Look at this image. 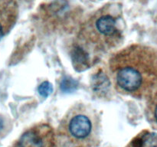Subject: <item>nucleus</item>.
<instances>
[{
	"instance_id": "1",
	"label": "nucleus",
	"mask_w": 157,
	"mask_h": 147,
	"mask_svg": "<svg viewBox=\"0 0 157 147\" xmlns=\"http://www.w3.org/2000/svg\"><path fill=\"white\" fill-rule=\"evenodd\" d=\"M121 12L114 5L105 6L81 26L71 54L72 64L78 71L88 69L100 57L121 44L124 30Z\"/></svg>"
},
{
	"instance_id": "10",
	"label": "nucleus",
	"mask_w": 157,
	"mask_h": 147,
	"mask_svg": "<svg viewBox=\"0 0 157 147\" xmlns=\"http://www.w3.org/2000/svg\"><path fill=\"white\" fill-rule=\"evenodd\" d=\"M8 130H9V127H8L6 119L0 115V139L7 133Z\"/></svg>"
},
{
	"instance_id": "6",
	"label": "nucleus",
	"mask_w": 157,
	"mask_h": 147,
	"mask_svg": "<svg viewBox=\"0 0 157 147\" xmlns=\"http://www.w3.org/2000/svg\"><path fill=\"white\" fill-rule=\"evenodd\" d=\"M126 147H157V133L143 130L134 136Z\"/></svg>"
},
{
	"instance_id": "9",
	"label": "nucleus",
	"mask_w": 157,
	"mask_h": 147,
	"mask_svg": "<svg viewBox=\"0 0 157 147\" xmlns=\"http://www.w3.org/2000/svg\"><path fill=\"white\" fill-rule=\"evenodd\" d=\"M148 110L151 113V117L153 118L155 123H157V102L155 101H151L149 104Z\"/></svg>"
},
{
	"instance_id": "3",
	"label": "nucleus",
	"mask_w": 157,
	"mask_h": 147,
	"mask_svg": "<svg viewBox=\"0 0 157 147\" xmlns=\"http://www.w3.org/2000/svg\"><path fill=\"white\" fill-rule=\"evenodd\" d=\"M101 134V116L82 103L68 109L56 131L58 147H98Z\"/></svg>"
},
{
	"instance_id": "2",
	"label": "nucleus",
	"mask_w": 157,
	"mask_h": 147,
	"mask_svg": "<svg viewBox=\"0 0 157 147\" xmlns=\"http://www.w3.org/2000/svg\"><path fill=\"white\" fill-rule=\"evenodd\" d=\"M109 70L120 93L141 99L157 81V54L142 44H132L112 55Z\"/></svg>"
},
{
	"instance_id": "8",
	"label": "nucleus",
	"mask_w": 157,
	"mask_h": 147,
	"mask_svg": "<svg viewBox=\"0 0 157 147\" xmlns=\"http://www.w3.org/2000/svg\"><path fill=\"white\" fill-rule=\"evenodd\" d=\"M38 90H39V93H41L42 96H48L52 91V84L48 82H44L43 84H41V86H40L39 88H38Z\"/></svg>"
},
{
	"instance_id": "7",
	"label": "nucleus",
	"mask_w": 157,
	"mask_h": 147,
	"mask_svg": "<svg viewBox=\"0 0 157 147\" xmlns=\"http://www.w3.org/2000/svg\"><path fill=\"white\" fill-rule=\"evenodd\" d=\"M93 81V88L94 91L97 92V93L98 92V93L105 92L106 88L103 87V84L104 85H109L108 78L107 77L106 75L103 74V73H99L95 75V76H94Z\"/></svg>"
},
{
	"instance_id": "4",
	"label": "nucleus",
	"mask_w": 157,
	"mask_h": 147,
	"mask_svg": "<svg viewBox=\"0 0 157 147\" xmlns=\"http://www.w3.org/2000/svg\"><path fill=\"white\" fill-rule=\"evenodd\" d=\"M13 147H58L56 132L48 123H35L23 132Z\"/></svg>"
},
{
	"instance_id": "5",
	"label": "nucleus",
	"mask_w": 157,
	"mask_h": 147,
	"mask_svg": "<svg viewBox=\"0 0 157 147\" xmlns=\"http://www.w3.org/2000/svg\"><path fill=\"white\" fill-rule=\"evenodd\" d=\"M16 18L15 3L12 0H0V41L12 28Z\"/></svg>"
}]
</instances>
